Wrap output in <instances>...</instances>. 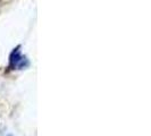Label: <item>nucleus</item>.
<instances>
[{"label": "nucleus", "instance_id": "obj_1", "mask_svg": "<svg viewBox=\"0 0 151 136\" xmlns=\"http://www.w3.org/2000/svg\"><path fill=\"white\" fill-rule=\"evenodd\" d=\"M24 61H26V58H24V57L21 56L19 50H15L14 52L12 53V56H10V62H12V65H14V67H17L19 68V69L24 68L26 66V65H24Z\"/></svg>", "mask_w": 151, "mask_h": 136}]
</instances>
